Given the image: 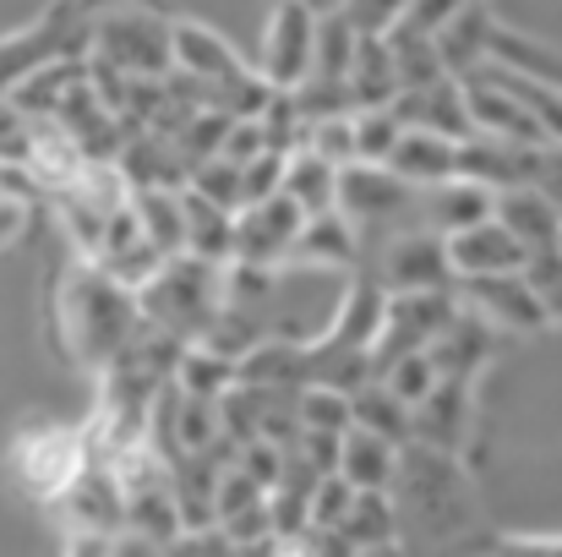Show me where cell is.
I'll list each match as a JSON object with an SVG mask.
<instances>
[{"mask_svg":"<svg viewBox=\"0 0 562 557\" xmlns=\"http://www.w3.org/2000/svg\"><path fill=\"white\" fill-rule=\"evenodd\" d=\"M350 503H356V487L339 470L334 476H317V487H312V531H339L345 514H350Z\"/></svg>","mask_w":562,"mask_h":557,"instance_id":"49","label":"cell"},{"mask_svg":"<svg viewBox=\"0 0 562 557\" xmlns=\"http://www.w3.org/2000/svg\"><path fill=\"white\" fill-rule=\"evenodd\" d=\"M486 71L530 110V121L541 126L547 143H562V93L558 88H547V82H536V77H525V71H514V66H497V60H486Z\"/></svg>","mask_w":562,"mask_h":557,"instance_id":"39","label":"cell"},{"mask_svg":"<svg viewBox=\"0 0 562 557\" xmlns=\"http://www.w3.org/2000/svg\"><path fill=\"white\" fill-rule=\"evenodd\" d=\"M404 121L393 115V104L382 110H356V165H387V154L398 148Z\"/></svg>","mask_w":562,"mask_h":557,"instance_id":"43","label":"cell"},{"mask_svg":"<svg viewBox=\"0 0 562 557\" xmlns=\"http://www.w3.org/2000/svg\"><path fill=\"white\" fill-rule=\"evenodd\" d=\"M295 410H301V426H312V432H350L356 426L350 421V393H339L328 382H306L295 393Z\"/></svg>","mask_w":562,"mask_h":557,"instance_id":"45","label":"cell"},{"mask_svg":"<svg viewBox=\"0 0 562 557\" xmlns=\"http://www.w3.org/2000/svg\"><path fill=\"white\" fill-rule=\"evenodd\" d=\"M170 33H176L170 16H154V11H143V5H110V11L93 16V44H88V55H93V60H110V66L126 71V77H165V71L176 66Z\"/></svg>","mask_w":562,"mask_h":557,"instance_id":"3","label":"cell"},{"mask_svg":"<svg viewBox=\"0 0 562 557\" xmlns=\"http://www.w3.org/2000/svg\"><path fill=\"white\" fill-rule=\"evenodd\" d=\"M356 557H409L398 542H376V547H356Z\"/></svg>","mask_w":562,"mask_h":557,"instance_id":"62","label":"cell"},{"mask_svg":"<svg viewBox=\"0 0 562 557\" xmlns=\"http://www.w3.org/2000/svg\"><path fill=\"white\" fill-rule=\"evenodd\" d=\"M170 55H176V71H187V77H196L207 88V99H213V88H224V82H235L246 71V60L229 49V38H218L202 22H176Z\"/></svg>","mask_w":562,"mask_h":557,"instance_id":"21","label":"cell"},{"mask_svg":"<svg viewBox=\"0 0 562 557\" xmlns=\"http://www.w3.org/2000/svg\"><path fill=\"white\" fill-rule=\"evenodd\" d=\"M519 274H525V285L536 290V301H541L547 323H562V246H547V252H530Z\"/></svg>","mask_w":562,"mask_h":557,"instance_id":"47","label":"cell"},{"mask_svg":"<svg viewBox=\"0 0 562 557\" xmlns=\"http://www.w3.org/2000/svg\"><path fill=\"white\" fill-rule=\"evenodd\" d=\"M492 557H562V536H508L492 542Z\"/></svg>","mask_w":562,"mask_h":557,"instance_id":"58","label":"cell"},{"mask_svg":"<svg viewBox=\"0 0 562 557\" xmlns=\"http://www.w3.org/2000/svg\"><path fill=\"white\" fill-rule=\"evenodd\" d=\"M492 219L525 246V252H547V246H562V208L536 191V186H514V191H497V208Z\"/></svg>","mask_w":562,"mask_h":557,"instance_id":"22","label":"cell"},{"mask_svg":"<svg viewBox=\"0 0 562 557\" xmlns=\"http://www.w3.org/2000/svg\"><path fill=\"white\" fill-rule=\"evenodd\" d=\"M431 525V536H453L470 514V498H464V481L453 470V454H437V448H420V443H404L398 448V481H393Z\"/></svg>","mask_w":562,"mask_h":557,"instance_id":"4","label":"cell"},{"mask_svg":"<svg viewBox=\"0 0 562 557\" xmlns=\"http://www.w3.org/2000/svg\"><path fill=\"white\" fill-rule=\"evenodd\" d=\"M356 44H361V33L345 22V11L317 16V55H312V77H317V82H345V77H350V60H356Z\"/></svg>","mask_w":562,"mask_h":557,"instance_id":"40","label":"cell"},{"mask_svg":"<svg viewBox=\"0 0 562 557\" xmlns=\"http://www.w3.org/2000/svg\"><path fill=\"white\" fill-rule=\"evenodd\" d=\"M137 307H143V323L176 334V339H202L207 323L218 318L224 307V285H218V263H202L191 252H176L159 263V274L137 290Z\"/></svg>","mask_w":562,"mask_h":557,"instance_id":"2","label":"cell"},{"mask_svg":"<svg viewBox=\"0 0 562 557\" xmlns=\"http://www.w3.org/2000/svg\"><path fill=\"white\" fill-rule=\"evenodd\" d=\"M268 143H262V126L257 121H229V137H224V159H235V165H246V159H257Z\"/></svg>","mask_w":562,"mask_h":557,"instance_id":"57","label":"cell"},{"mask_svg":"<svg viewBox=\"0 0 562 557\" xmlns=\"http://www.w3.org/2000/svg\"><path fill=\"white\" fill-rule=\"evenodd\" d=\"M312 55H317V11L306 0H279L268 16V38H262V77L273 88H301L312 77Z\"/></svg>","mask_w":562,"mask_h":557,"instance_id":"8","label":"cell"},{"mask_svg":"<svg viewBox=\"0 0 562 557\" xmlns=\"http://www.w3.org/2000/svg\"><path fill=\"white\" fill-rule=\"evenodd\" d=\"M170 382H176L181 393H191V399H213V404H218V399L240 382V371H235L229 356H218V350H207V345H187Z\"/></svg>","mask_w":562,"mask_h":557,"instance_id":"36","label":"cell"},{"mask_svg":"<svg viewBox=\"0 0 562 557\" xmlns=\"http://www.w3.org/2000/svg\"><path fill=\"white\" fill-rule=\"evenodd\" d=\"M82 77H88V55H60V60H44L38 71H27L5 99H11L27 121H49V115L60 110V99H66Z\"/></svg>","mask_w":562,"mask_h":557,"instance_id":"26","label":"cell"},{"mask_svg":"<svg viewBox=\"0 0 562 557\" xmlns=\"http://www.w3.org/2000/svg\"><path fill=\"white\" fill-rule=\"evenodd\" d=\"M382 307H387V290L376 285L372 274H350L345 290H339V307L328 318V328L317 339H334V345H350V350H372L376 328H382Z\"/></svg>","mask_w":562,"mask_h":557,"instance_id":"23","label":"cell"},{"mask_svg":"<svg viewBox=\"0 0 562 557\" xmlns=\"http://www.w3.org/2000/svg\"><path fill=\"white\" fill-rule=\"evenodd\" d=\"M492 323H481L475 312H464L459 307V318L426 345V356H431V367L442 371V377H459V382H470L475 371L492 361Z\"/></svg>","mask_w":562,"mask_h":557,"instance_id":"25","label":"cell"},{"mask_svg":"<svg viewBox=\"0 0 562 557\" xmlns=\"http://www.w3.org/2000/svg\"><path fill=\"white\" fill-rule=\"evenodd\" d=\"M55 509L66 514L71 531H99V536H121L126 531V498H121V481L110 465H82L77 481L55 498Z\"/></svg>","mask_w":562,"mask_h":557,"instance_id":"14","label":"cell"},{"mask_svg":"<svg viewBox=\"0 0 562 557\" xmlns=\"http://www.w3.org/2000/svg\"><path fill=\"white\" fill-rule=\"evenodd\" d=\"M387 170L404 186H437L448 176H459V143L442 137V132H420V126H404L398 148L387 154Z\"/></svg>","mask_w":562,"mask_h":557,"instance_id":"24","label":"cell"},{"mask_svg":"<svg viewBox=\"0 0 562 557\" xmlns=\"http://www.w3.org/2000/svg\"><path fill=\"white\" fill-rule=\"evenodd\" d=\"M301 213H323V208H334L339 202V165H328L323 154H312V148H295L290 159H284V186H279Z\"/></svg>","mask_w":562,"mask_h":557,"instance_id":"32","label":"cell"},{"mask_svg":"<svg viewBox=\"0 0 562 557\" xmlns=\"http://www.w3.org/2000/svg\"><path fill=\"white\" fill-rule=\"evenodd\" d=\"M376 382H382L387 393H398V399L415 410V404L442 382V371L431 367V356H426V350H409V356H398V361H387V367L376 371Z\"/></svg>","mask_w":562,"mask_h":557,"instance_id":"46","label":"cell"},{"mask_svg":"<svg viewBox=\"0 0 562 557\" xmlns=\"http://www.w3.org/2000/svg\"><path fill=\"white\" fill-rule=\"evenodd\" d=\"M88 465V448H82V432H66V426H33L16 437V476L33 498L55 503L77 470Z\"/></svg>","mask_w":562,"mask_h":557,"instance_id":"7","label":"cell"},{"mask_svg":"<svg viewBox=\"0 0 562 557\" xmlns=\"http://www.w3.org/2000/svg\"><path fill=\"white\" fill-rule=\"evenodd\" d=\"M382 290H453V263H448V241L420 230V224H404L387 235L382 246V263L372 274Z\"/></svg>","mask_w":562,"mask_h":557,"instance_id":"6","label":"cell"},{"mask_svg":"<svg viewBox=\"0 0 562 557\" xmlns=\"http://www.w3.org/2000/svg\"><path fill=\"white\" fill-rule=\"evenodd\" d=\"M218 285H224V307H240V312H268L273 307V290H279V268L273 263H246V257H229L218 268Z\"/></svg>","mask_w":562,"mask_h":557,"instance_id":"38","label":"cell"},{"mask_svg":"<svg viewBox=\"0 0 562 557\" xmlns=\"http://www.w3.org/2000/svg\"><path fill=\"white\" fill-rule=\"evenodd\" d=\"M350 421H356L361 432H372V437H387L393 448L409 443V404H404L398 393H387L376 377L350 393Z\"/></svg>","mask_w":562,"mask_h":557,"instance_id":"34","label":"cell"},{"mask_svg":"<svg viewBox=\"0 0 562 557\" xmlns=\"http://www.w3.org/2000/svg\"><path fill=\"white\" fill-rule=\"evenodd\" d=\"M541 165V143H503L486 132L459 137V176L486 191H514V186H536Z\"/></svg>","mask_w":562,"mask_h":557,"instance_id":"12","label":"cell"},{"mask_svg":"<svg viewBox=\"0 0 562 557\" xmlns=\"http://www.w3.org/2000/svg\"><path fill=\"white\" fill-rule=\"evenodd\" d=\"M126 531H137V536L154 542V547H165L170 536L187 531V525H181V509H176V498H170V481L143 487V492H126Z\"/></svg>","mask_w":562,"mask_h":557,"instance_id":"37","label":"cell"},{"mask_svg":"<svg viewBox=\"0 0 562 557\" xmlns=\"http://www.w3.org/2000/svg\"><path fill=\"white\" fill-rule=\"evenodd\" d=\"M22 224H27V208H22L16 197H0V246H5V241H16V235H22Z\"/></svg>","mask_w":562,"mask_h":557,"instance_id":"61","label":"cell"},{"mask_svg":"<svg viewBox=\"0 0 562 557\" xmlns=\"http://www.w3.org/2000/svg\"><path fill=\"white\" fill-rule=\"evenodd\" d=\"M459 5H464V0H409L398 22H404V27H415V33H426V38H437V27H442Z\"/></svg>","mask_w":562,"mask_h":557,"instance_id":"56","label":"cell"},{"mask_svg":"<svg viewBox=\"0 0 562 557\" xmlns=\"http://www.w3.org/2000/svg\"><path fill=\"white\" fill-rule=\"evenodd\" d=\"M356 263H361V230L339 208L306 213L284 257V268H328V274H356Z\"/></svg>","mask_w":562,"mask_h":557,"instance_id":"13","label":"cell"},{"mask_svg":"<svg viewBox=\"0 0 562 557\" xmlns=\"http://www.w3.org/2000/svg\"><path fill=\"white\" fill-rule=\"evenodd\" d=\"M339 476L356 492H393V481H398V448L387 437H372V432L350 426L339 437Z\"/></svg>","mask_w":562,"mask_h":557,"instance_id":"27","label":"cell"},{"mask_svg":"<svg viewBox=\"0 0 562 557\" xmlns=\"http://www.w3.org/2000/svg\"><path fill=\"white\" fill-rule=\"evenodd\" d=\"M132 208H137V219H143V235H148L165 257L187 252V186H181V191H170V186H137V191H132Z\"/></svg>","mask_w":562,"mask_h":557,"instance_id":"30","label":"cell"},{"mask_svg":"<svg viewBox=\"0 0 562 557\" xmlns=\"http://www.w3.org/2000/svg\"><path fill=\"white\" fill-rule=\"evenodd\" d=\"M453 296H459L464 312H475V318L492 323V328H508V334H541V328H547V312H541L536 290L525 285V274H481V279H459Z\"/></svg>","mask_w":562,"mask_h":557,"instance_id":"10","label":"cell"},{"mask_svg":"<svg viewBox=\"0 0 562 557\" xmlns=\"http://www.w3.org/2000/svg\"><path fill=\"white\" fill-rule=\"evenodd\" d=\"M301 148H312V154H323L328 165H356V110H339V115H317V121H306V143Z\"/></svg>","mask_w":562,"mask_h":557,"instance_id":"44","label":"cell"},{"mask_svg":"<svg viewBox=\"0 0 562 557\" xmlns=\"http://www.w3.org/2000/svg\"><path fill=\"white\" fill-rule=\"evenodd\" d=\"M27 148H33V121L0 99V165H27Z\"/></svg>","mask_w":562,"mask_h":557,"instance_id":"54","label":"cell"},{"mask_svg":"<svg viewBox=\"0 0 562 557\" xmlns=\"http://www.w3.org/2000/svg\"><path fill=\"white\" fill-rule=\"evenodd\" d=\"M356 230L376 224H415V186H404L387 165H345L339 170V202H334Z\"/></svg>","mask_w":562,"mask_h":557,"instance_id":"9","label":"cell"},{"mask_svg":"<svg viewBox=\"0 0 562 557\" xmlns=\"http://www.w3.org/2000/svg\"><path fill=\"white\" fill-rule=\"evenodd\" d=\"M262 339V318L257 312H240V307H218V318L207 323V334L202 339H191V345H207V350H218V356H229V361H240L251 345Z\"/></svg>","mask_w":562,"mask_h":557,"instance_id":"42","label":"cell"},{"mask_svg":"<svg viewBox=\"0 0 562 557\" xmlns=\"http://www.w3.org/2000/svg\"><path fill=\"white\" fill-rule=\"evenodd\" d=\"M356 547H376V542H398V509L387 492H356L345 525H339Z\"/></svg>","mask_w":562,"mask_h":557,"instance_id":"41","label":"cell"},{"mask_svg":"<svg viewBox=\"0 0 562 557\" xmlns=\"http://www.w3.org/2000/svg\"><path fill=\"white\" fill-rule=\"evenodd\" d=\"M393 115L404 126H420V132H442V137H470V110H464V82L459 77H437L426 88H398L393 99Z\"/></svg>","mask_w":562,"mask_h":557,"instance_id":"19","label":"cell"},{"mask_svg":"<svg viewBox=\"0 0 562 557\" xmlns=\"http://www.w3.org/2000/svg\"><path fill=\"white\" fill-rule=\"evenodd\" d=\"M404 5H409V0H345L339 11H345V22H350L361 38H382V33L404 16Z\"/></svg>","mask_w":562,"mask_h":557,"instance_id":"51","label":"cell"},{"mask_svg":"<svg viewBox=\"0 0 562 557\" xmlns=\"http://www.w3.org/2000/svg\"><path fill=\"white\" fill-rule=\"evenodd\" d=\"M536 191H547L562 208V143H541V165H536Z\"/></svg>","mask_w":562,"mask_h":557,"instance_id":"59","label":"cell"},{"mask_svg":"<svg viewBox=\"0 0 562 557\" xmlns=\"http://www.w3.org/2000/svg\"><path fill=\"white\" fill-rule=\"evenodd\" d=\"M492 208H497V191L464 181V176H448V181L415 191V224L431 235H459V230L492 219Z\"/></svg>","mask_w":562,"mask_h":557,"instance_id":"17","label":"cell"},{"mask_svg":"<svg viewBox=\"0 0 562 557\" xmlns=\"http://www.w3.org/2000/svg\"><path fill=\"white\" fill-rule=\"evenodd\" d=\"M470 437V382L442 377L415 410H409V443L437 448V454H459Z\"/></svg>","mask_w":562,"mask_h":557,"instance_id":"16","label":"cell"},{"mask_svg":"<svg viewBox=\"0 0 562 557\" xmlns=\"http://www.w3.org/2000/svg\"><path fill=\"white\" fill-rule=\"evenodd\" d=\"M60 323L71 339V356L82 367L104 371L143 328V307L137 290H126L121 279H110L99 263H77L66 279V301H60Z\"/></svg>","mask_w":562,"mask_h":557,"instance_id":"1","label":"cell"},{"mask_svg":"<svg viewBox=\"0 0 562 557\" xmlns=\"http://www.w3.org/2000/svg\"><path fill=\"white\" fill-rule=\"evenodd\" d=\"M284 159H290V154L262 148L257 159L240 165V208H246V202H262V197H273V191L284 186Z\"/></svg>","mask_w":562,"mask_h":557,"instance_id":"50","label":"cell"},{"mask_svg":"<svg viewBox=\"0 0 562 557\" xmlns=\"http://www.w3.org/2000/svg\"><path fill=\"white\" fill-rule=\"evenodd\" d=\"M66 557H115V536H99V531H71Z\"/></svg>","mask_w":562,"mask_h":557,"instance_id":"60","label":"cell"},{"mask_svg":"<svg viewBox=\"0 0 562 557\" xmlns=\"http://www.w3.org/2000/svg\"><path fill=\"white\" fill-rule=\"evenodd\" d=\"M345 88H350V104L356 110H382V104L398 99V66H393L387 38H361L356 44V60H350Z\"/></svg>","mask_w":562,"mask_h":557,"instance_id":"29","label":"cell"},{"mask_svg":"<svg viewBox=\"0 0 562 557\" xmlns=\"http://www.w3.org/2000/svg\"><path fill=\"white\" fill-rule=\"evenodd\" d=\"M187 191L207 197V202H218V208H240V165H235V159H224V154H213V159L191 165Z\"/></svg>","mask_w":562,"mask_h":557,"instance_id":"48","label":"cell"},{"mask_svg":"<svg viewBox=\"0 0 562 557\" xmlns=\"http://www.w3.org/2000/svg\"><path fill=\"white\" fill-rule=\"evenodd\" d=\"M159 557H240V547L218 531V525H202V531H181V536H170Z\"/></svg>","mask_w":562,"mask_h":557,"instance_id":"52","label":"cell"},{"mask_svg":"<svg viewBox=\"0 0 562 557\" xmlns=\"http://www.w3.org/2000/svg\"><path fill=\"white\" fill-rule=\"evenodd\" d=\"M492 60H497V66H514V71H525V77H536V82H547V88L562 93V49L530 38V33H514V27L497 22V33H492Z\"/></svg>","mask_w":562,"mask_h":557,"instance_id":"35","label":"cell"},{"mask_svg":"<svg viewBox=\"0 0 562 557\" xmlns=\"http://www.w3.org/2000/svg\"><path fill=\"white\" fill-rule=\"evenodd\" d=\"M301 219H306V213H301L284 191H273V197H262V202L235 208V257L284 268V257H290V241H295Z\"/></svg>","mask_w":562,"mask_h":557,"instance_id":"11","label":"cell"},{"mask_svg":"<svg viewBox=\"0 0 562 557\" xmlns=\"http://www.w3.org/2000/svg\"><path fill=\"white\" fill-rule=\"evenodd\" d=\"M213 487H218V465H213L207 454H181V459H170V498H176L187 531L213 525Z\"/></svg>","mask_w":562,"mask_h":557,"instance_id":"31","label":"cell"},{"mask_svg":"<svg viewBox=\"0 0 562 557\" xmlns=\"http://www.w3.org/2000/svg\"><path fill=\"white\" fill-rule=\"evenodd\" d=\"M448 241V263H453V279H481V274H519L525 268V246L497 224V219H481L459 235H442Z\"/></svg>","mask_w":562,"mask_h":557,"instance_id":"18","label":"cell"},{"mask_svg":"<svg viewBox=\"0 0 562 557\" xmlns=\"http://www.w3.org/2000/svg\"><path fill=\"white\" fill-rule=\"evenodd\" d=\"M187 252L224 268L235 257V208H218V202L187 191Z\"/></svg>","mask_w":562,"mask_h":557,"instance_id":"33","label":"cell"},{"mask_svg":"<svg viewBox=\"0 0 562 557\" xmlns=\"http://www.w3.org/2000/svg\"><path fill=\"white\" fill-rule=\"evenodd\" d=\"M240 382H257V388H306L312 382V356H306V345H295V339H273V334H262L240 361Z\"/></svg>","mask_w":562,"mask_h":557,"instance_id":"28","label":"cell"},{"mask_svg":"<svg viewBox=\"0 0 562 557\" xmlns=\"http://www.w3.org/2000/svg\"><path fill=\"white\" fill-rule=\"evenodd\" d=\"M339 437L345 432H312V426H301V437L290 443V454H301L317 476H334L339 470Z\"/></svg>","mask_w":562,"mask_h":557,"instance_id":"55","label":"cell"},{"mask_svg":"<svg viewBox=\"0 0 562 557\" xmlns=\"http://www.w3.org/2000/svg\"><path fill=\"white\" fill-rule=\"evenodd\" d=\"M459 82H464V110H470V126H475V132L503 137V143H547L541 126L530 121V110H525L486 66H475V71L459 77Z\"/></svg>","mask_w":562,"mask_h":557,"instance_id":"15","label":"cell"},{"mask_svg":"<svg viewBox=\"0 0 562 557\" xmlns=\"http://www.w3.org/2000/svg\"><path fill=\"white\" fill-rule=\"evenodd\" d=\"M492 33H497V16L486 11V0H464L442 27H437V55H442V71L448 77H470L475 66L492 60Z\"/></svg>","mask_w":562,"mask_h":557,"instance_id":"20","label":"cell"},{"mask_svg":"<svg viewBox=\"0 0 562 557\" xmlns=\"http://www.w3.org/2000/svg\"><path fill=\"white\" fill-rule=\"evenodd\" d=\"M262 492H273L279 487V476H284V448L279 443H268V437H251V443H240V459H235Z\"/></svg>","mask_w":562,"mask_h":557,"instance_id":"53","label":"cell"},{"mask_svg":"<svg viewBox=\"0 0 562 557\" xmlns=\"http://www.w3.org/2000/svg\"><path fill=\"white\" fill-rule=\"evenodd\" d=\"M453 318H459V296L453 290H387L382 328L372 339V367L382 371L387 361H398L409 350H426Z\"/></svg>","mask_w":562,"mask_h":557,"instance_id":"5","label":"cell"}]
</instances>
